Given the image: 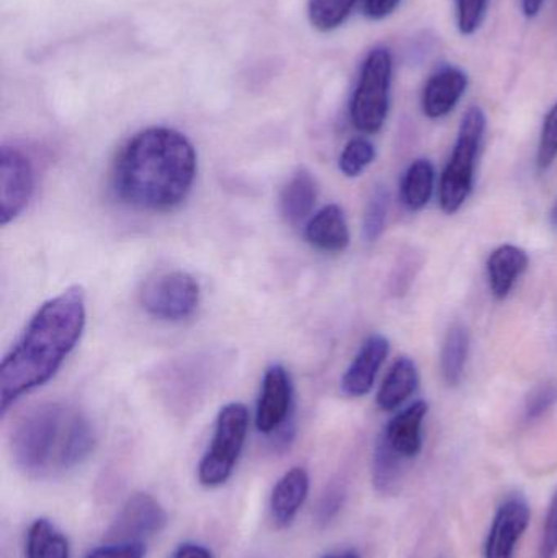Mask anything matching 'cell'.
Listing matches in <instances>:
<instances>
[{
  "mask_svg": "<svg viewBox=\"0 0 557 558\" xmlns=\"http://www.w3.org/2000/svg\"><path fill=\"white\" fill-rule=\"evenodd\" d=\"M196 170V150L185 134L172 128H147L134 134L118 154L111 189L130 208L172 211L189 198Z\"/></svg>",
  "mask_w": 557,
  "mask_h": 558,
  "instance_id": "1",
  "label": "cell"
},
{
  "mask_svg": "<svg viewBox=\"0 0 557 558\" xmlns=\"http://www.w3.org/2000/svg\"><path fill=\"white\" fill-rule=\"evenodd\" d=\"M85 292L72 286L33 314L0 366V412L45 386L81 341L85 328Z\"/></svg>",
  "mask_w": 557,
  "mask_h": 558,
  "instance_id": "2",
  "label": "cell"
},
{
  "mask_svg": "<svg viewBox=\"0 0 557 558\" xmlns=\"http://www.w3.org/2000/svg\"><path fill=\"white\" fill-rule=\"evenodd\" d=\"M95 433L87 416L64 402L26 410L13 426L10 451L20 471L45 478L81 465L94 452Z\"/></svg>",
  "mask_w": 557,
  "mask_h": 558,
  "instance_id": "3",
  "label": "cell"
},
{
  "mask_svg": "<svg viewBox=\"0 0 557 558\" xmlns=\"http://www.w3.org/2000/svg\"><path fill=\"white\" fill-rule=\"evenodd\" d=\"M486 126V114L480 107H471L461 120L457 144L441 173L440 192H438L441 209L447 215L460 211L461 206L467 203L473 192L477 154H480Z\"/></svg>",
  "mask_w": 557,
  "mask_h": 558,
  "instance_id": "4",
  "label": "cell"
},
{
  "mask_svg": "<svg viewBox=\"0 0 557 558\" xmlns=\"http://www.w3.org/2000/svg\"><path fill=\"white\" fill-rule=\"evenodd\" d=\"M392 71L395 61L389 49H372L363 61L350 101V118L360 133L376 134L385 126L391 107Z\"/></svg>",
  "mask_w": 557,
  "mask_h": 558,
  "instance_id": "5",
  "label": "cell"
},
{
  "mask_svg": "<svg viewBox=\"0 0 557 558\" xmlns=\"http://www.w3.org/2000/svg\"><path fill=\"white\" fill-rule=\"evenodd\" d=\"M249 418L244 403H228L219 410L211 445L198 465V481L203 487H221L231 478L247 439Z\"/></svg>",
  "mask_w": 557,
  "mask_h": 558,
  "instance_id": "6",
  "label": "cell"
},
{
  "mask_svg": "<svg viewBox=\"0 0 557 558\" xmlns=\"http://www.w3.org/2000/svg\"><path fill=\"white\" fill-rule=\"evenodd\" d=\"M198 281L186 271H166L144 284L141 304L150 317L182 322L192 317L199 305Z\"/></svg>",
  "mask_w": 557,
  "mask_h": 558,
  "instance_id": "7",
  "label": "cell"
},
{
  "mask_svg": "<svg viewBox=\"0 0 557 558\" xmlns=\"http://www.w3.org/2000/svg\"><path fill=\"white\" fill-rule=\"evenodd\" d=\"M35 169L32 159L15 146L0 149V225L15 221L35 193Z\"/></svg>",
  "mask_w": 557,
  "mask_h": 558,
  "instance_id": "8",
  "label": "cell"
},
{
  "mask_svg": "<svg viewBox=\"0 0 557 558\" xmlns=\"http://www.w3.org/2000/svg\"><path fill=\"white\" fill-rule=\"evenodd\" d=\"M166 526L167 513L162 505L149 494L137 492L124 501L108 537L113 543H143Z\"/></svg>",
  "mask_w": 557,
  "mask_h": 558,
  "instance_id": "9",
  "label": "cell"
},
{
  "mask_svg": "<svg viewBox=\"0 0 557 558\" xmlns=\"http://www.w3.org/2000/svg\"><path fill=\"white\" fill-rule=\"evenodd\" d=\"M293 407V383L281 364H271L264 374L258 396L255 426L264 435L280 432Z\"/></svg>",
  "mask_w": 557,
  "mask_h": 558,
  "instance_id": "10",
  "label": "cell"
},
{
  "mask_svg": "<svg viewBox=\"0 0 557 558\" xmlns=\"http://www.w3.org/2000/svg\"><path fill=\"white\" fill-rule=\"evenodd\" d=\"M530 518L532 511L525 498L520 495L507 498L494 517L484 547V558H513L517 544L529 530Z\"/></svg>",
  "mask_w": 557,
  "mask_h": 558,
  "instance_id": "11",
  "label": "cell"
},
{
  "mask_svg": "<svg viewBox=\"0 0 557 558\" xmlns=\"http://www.w3.org/2000/svg\"><path fill=\"white\" fill-rule=\"evenodd\" d=\"M467 72L457 65H441L425 82L422 90V111L431 120L447 117L467 94Z\"/></svg>",
  "mask_w": 557,
  "mask_h": 558,
  "instance_id": "12",
  "label": "cell"
},
{
  "mask_svg": "<svg viewBox=\"0 0 557 558\" xmlns=\"http://www.w3.org/2000/svg\"><path fill=\"white\" fill-rule=\"evenodd\" d=\"M389 354L388 338L375 333L366 338L342 377V390L349 397H363L375 386L376 376Z\"/></svg>",
  "mask_w": 557,
  "mask_h": 558,
  "instance_id": "13",
  "label": "cell"
},
{
  "mask_svg": "<svg viewBox=\"0 0 557 558\" xmlns=\"http://www.w3.org/2000/svg\"><path fill=\"white\" fill-rule=\"evenodd\" d=\"M428 403L417 400L408 409L395 416L386 426L383 438L389 442L392 449L405 461H414L424 448L422 425L427 416Z\"/></svg>",
  "mask_w": 557,
  "mask_h": 558,
  "instance_id": "14",
  "label": "cell"
},
{
  "mask_svg": "<svg viewBox=\"0 0 557 558\" xmlns=\"http://www.w3.org/2000/svg\"><path fill=\"white\" fill-rule=\"evenodd\" d=\"M304 238L317 251L340 254L350 245L346 215L339 205H327L311 216L304 228Z\"/></svg>",
  "mask_w": 557,
  "mask_h": 558,
  "instance_id": "15",
  "label": "cell"
},
{
  "mask_svg": "<svg viewBox=\"0 0 557 558\" xmlns=\"http://www.w3.org/2000/svg\"><path fill=\"white\" fill-rule=\"evenodd\" d=\"M310 495V474L306 469L293 468L277 482L270 497L271 520L278 527H288L303 508Z\"/></svg>",
  "mask_w": 557,
  "mask_h": 558,
  "instance_id": "16",
  "label": "cell"
},
{
  "mask_svg": "<svg viewBox=\"0 0 557 558\" xmlns=\"http://www.w3.org/2000/svg\"><path fill=\"white\" fill-rule=\"evenodd\" d=\"M317 195L319 192H317V183L313 173L306 169H298L281 190V215L291 226L303 225L313 215Z\"/></svg>",
  "mask_w": 557,
  "mask_h": 558,
  "instance_id": "17",
  "label": "cell"
},
{
  "mask_svg": "<svg viewBox=\"0 0 557 558\" xmlns=\"http://www.w3.org/2000/svg\"><path fill=\"white\" fill-rule=\"evenodd\" d=\"M529 255L516 245H502L487 258V278L496 299H506L529 268Z\"/></svg>",
  "mask_w": 557,
  "mask_h": 558,
  "instance_id": "18",
  "label": "cell"
},
{
  "mask_svg": "<svg viewBox=\"0 0 557 558\" xmlns=\"http://www.w3.org/2000/svg\"><path fill=\"white\" fill-rule=\"evenodd\" d=\"M419 387V371L414 361L409 356H401L396 360L382 384L376 397V403L385 412H392L399 409L409 397L414 396Z\"/></svg>",
  "mask_w": 557,
  "mask_h": 558,
  "instance_id": "19",
  "label": "cell"
},
{
  "mask_svg": "<svg viewBox=\"0 0 557 558\" xmlns=\"http://www.w3.org/2000/svg\"><path fill=\"white\" fill-rule=\"evenodd\" d=\"M435 169L428 159H417L405 170L401 182V202L409 211H421L434 195Z\"/></svg>",
  "mask_w": 557,
  "mask_h": 558,
  "instance_id": "20",
  "label": "cell"
},
{
  "mask_svg": "<svg viewBox=\"0 0 557 558\" xmlns=\"http://www.w3.org/2000/svg\"><path fill=\"white\" fill-rule=\"evenodd\" d=\"M405 459H402L395 449L389 446L383 436L376 442L373 454V485L382 495L398 494L399 484L404 477Z\"/></svg>",
  "mask_w": 557,
  "mask_h": 558,
  "instance_id": "21",
  "label": "cell"
},
{
  "mask_svg": "<svg viewBox=\"0 0 557 558\" xmlns=\"http://www.w3.org/2000/svg\"><path fill=\"white\" fill-rule=\"evenodd\" d=\"M26 558H71L68 537L51 521L39 518L26 534Z\"/></svg>",
  "mask_w": 557,
  "mask_h": 558,
  "instance_id": "22",
  "label": "cell"
},
{
  "mask_svg": "<svg viewBox=\"0 0 557 558\" xmlns=\"http://www.w3.org/2000/svg\"><path fill=\"white\" fill-rule=\"evenodd\" d=\"M468 354H470V333L463 325L455 324L448 330L441 348V376L448 386H458L463 379Z\"/></svg>",
  "mask_w": 557,
  "mask_h": 558,
  "instance_id": "23",
  "label": "cell"
},
{
  "mask_svg": "<svg viewBox=\"0 0 557 558\" xmlns=\"http://www.w3.org/2000/svg\"><path fill=\"white\" fill-rule=\"evenodd\" d=\"M359 0H310L307 15L319 32H334L349 19Z\"/></svg>",
  "mask_w": 557,
  "mask_h": 558,
  "instance_id": "24",
  "label": "cell"
},
{
  "mask_svg": "<svg viewBox=\"0 0 557 558\" xmlns=\"http://www.w3.org/2000/svg\"><path fill=\"white\" fill-rule=\"evenodd\" d=\"M375 157V146L365 137H355L347 144L346 149L340 154V172L349 179H355L365 172L366 167L372 166Z\"/></svg>",
  "mask_w": 557,
  "mask_h": 558,
  "instance_id": "25",
  "label": "cell"
},
{
  "mask_svg": "<svg viewBox=\"0 0 557 558\" xmlns=\"http://www.w3.org/2000/svg\"><path fill=\"white\" fill-rule=\"evenodd\" d=\"M389 193L386 186L378 185L370 196L363 218V235L366 241L376 242L385 232L388 218Z\"/></svg>",
  "mask_w": 557,
  "mask_h": 558,
  "instance_id": "26",
  "label": "cell"
},
{
  "mask_svg": "<svg viewBox=\"0 0 557 558\" xmlns=\"http://www.w3.org/2000/svg\"><path fill=\"white\" fill-rule=\"evenodd\" d=\"M491 0H457V25L461 35L471 36L481 28Z\"/></svg>",
  "mask_w": 557,
  "mask_h": 558,
  "instance_id": "27",
  "label": "cell"
},
{
  "mask_svg": "<svg viewBox=\"0 0 557 558\" xmlns=\"http://www.w3.org/2000/svg\"><path fill=\"white\" fill-rule=\"evenodd\" d=\"M557 157V101L546 114L543 123L542 137H540L536 163L540 170L549 169Z\"/></svg>",
  "mask_w": 557,
  "mask_h": 558,
  "instance_id": "28",
  "label": "cell"
},
{
  "mask_svg": "<svg viewBox=\"0 0 557 558\" xmlns=\"http://www.w3.org/2000/svg\"><path fill=\"white\" fill-rule=\"evenodd\" d=\"M347 492L342 484H332L323 497H320L319 505H317L316 520L320 526H327L336 520L337 514L342 511L343 504H346Z\"/></svg>",
  "mask_w": 557,
  "mask_h": 558,
  "instance_id": "29",
  "label": "cell"
},
{
  "mask_svg": "<svg viewBox=\"0 0 557 558\" xmlns=\"http://www.w3.org/2000/svg\"><path fill=\"white\" fill-rule=\"evenodd\" d=\"M557 557V490L553 495L546 513L545 530H543L542 544H540L538 558Z\"/></svg>",
  "mask_w": 557,
  "mask_h": 558,
  "instance_id": "30",
  "label": "cell"
},
{
  "mask_svg": "<svg viewBox=\"0 0 557 558\" xmlns=\"http://www.w3.org/2000/svg\"><path fill=\"white\" fill-rule=\"evenodd\" d=\"M146 546L144 543H111L97 547L85 558H144Z\"/></svg>",
  "mask_w": 557,
  "mask_h": 558,
  "instance_id": "31",
  "label": "cell"
},
{
  "mask_svg": "<svg viewBox=\"0 0 557 558\" xmlns=\"http://www.w3.org/2000/svg\"><path fill=\"white\" fill-rule=\"evenodd\" d=\"M402 0H363V12L373 22L388 19L396 12Z\"/></svg>",
  "mask_w": 557,
  "mask_h": 558,
  "instance_id": "32",
  "label": "cell"
},
{
  "mask_svg": "<svg viewBox=\"0 0 557 558\" xmlns=\"http://www.w3.org/2000/svg\"><path fill=\"white\" fill-rule=\"evenodd\" d=\"M557 393L553 387H542L536 390L529 400V416L530 418H536V416L543 415L549 407L555 403Z\"/></svg>",
  "mask_w": 557,
  "mask_h": 558,
  "instance_id": "33",
  "label": "cell"
},
{
  "mask_svg": "<svg viewBox=\"0 0 557 558\" xmlns=\"http://www.w3.org/2000/svg\"><path fill=\"white\" fill-rule=\"evenodd\" d=\"M172 558H215L208 547L202 544L185 543L177 547Z\"/></svg>",
  "mask_w": 557,
  "mask_h": 558,
  "instance_id": "34",
  "label": "cell"
},
{
  "mask_svg": "<svg viewBox=\"0 0 557 558\" xmlns=\"http://www.w3.org/2000/svg\"><path fill=\"white\" fill-rule=\"evenodd\" d=\"M522 2V12L526 19H535L542 12L546 0H520Z\"/></svg>",
  "mask_w": 557,
  "mask_h": 558,
  "instance_id": "35",
  "label": "cell"
},
{
  "mask_svg": "<svg viewBox=\"0 0 557 558\" xmlns=\"http://www.w3.org/2000/svg\"><path fill=\"white\" fill-rule=\"evenodd\" d=\"M323 558H362L355 550H343V553L327 554Z\"/></svg>",
  "mask_w": 557,
  "mask_h": 558,
  "instance_id": "36",
  "label": "cell"
},
{
  "mask_svg": "<svg viewBox=\"0 0 557 558\" xmlns=\"http://www.w3.org/2000/svg\"><path fill=\"white\" fill-rule=\"evenodd\" d=\"M549 219H552L553 229H555V231H557V199H556L555 206H553L552 216H549Z\"/></svg>",
  "mask_w": 557,
  "mask_h": 558,
  "instance_id": "37",
  "label": "cell"
}]
</instances>
